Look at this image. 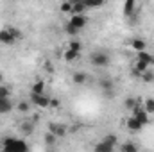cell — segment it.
<instances>
[{
  "label": "cell",
  "mask_w": 154,
  "mask_h": 152,
  "mask_svg": "<svg viewBox=\"0 0 154 152\" xmlns=\"http://www.w3.org/2000/svg\"><path fill=\"white\" fill-rule=\"evenodd\" d=\"M129 45H131V48L136 50V52H143V50H145V41L142 38H133L129 41Z\"/></svg>",
  "instance_id": "cell-14"
},
{
  "label": "cell",
  "mask_w": 154,
  "mask_h": 152,
  "mask_svg": "<svg viewBox=\"0 0 154 152\" xmlns=\"http://www.w3.org/2000/svg\"><path fill=\"white\" fill-rule=\"evenodd\" d=\"M0 99H11V88L0 84Z\"/></svg>",
  "instance_id": "cell-25"
},
{
  "label": "cell",
  "mask_w": 154,
  "mask_h": 152,
  "mask_svg": "<svg viewBox=\"0 0 154 152\" xmlns=\"http://www.w3.org/2000/svg\"><path fill=\"white\" fill-rule=\"evenodd\" d=\"M2 82H4V75H2V74H0V84H2Z\"/></svg>",
  "instance_id": "cell-33"
},
{
  "label": "cell",
  "mask_w": 154,
  "mask_h": 152,
  "mask_svg": "<svg viewBox=\"0 0 154 152\" xmlns=\"http://www.w3.org/2000/svg\"><path fill=\"white\" fill-rule=\"evenodd\" d=\"M2 152H29V145L22 138L7 136L2 140Z\"/></svg>",
  "instance_id": "cell-1"
},
{
  "label": "cell",
  "mask_w": 154,
  "mask_h": 152,
  "mask_svg": "<svg viewBox=\"0 0 154 152\" xmlns=\"http://www.w3.org/2000/svg\"><path fill=\"white\" fill-rule=\"evenodd\" d=\"M63 57H65V61H66V63H74V61H79V57H81V52H75V50H70V48H66V50L63 52Z\"/></svg>",
  "instance_id": "cell-13"
},
{
  "label": "cell",
  "mask_w": 154,
  "mask_h": 152,
  "mask_svg": "<svg viewBox=\"0 0 154 152\" xmlns=\"http://www.w3.org/2000/svg\"><path fill=\"white\" fill-rule=\"evenodd\" d=\"M134 11H136V2H134V0H127V2L124 4V13H125V16L133 20Z\"/></svg>",
  "instance_id": "cell-11"
},
{
  "label": "cell",
  "mask_w": 154,
  "mask_h": 152,
  "mask_svg": "<svg viewBox=\"0 0 154 152\" xmlns=\"http://www.w3.org/2000/svg\"><path fill=\"white\" fill-rule=\"evenodd\" d=\"M86 25H88V18L84 14H72L68 23L65 25V32L70 34V36H77Z\"/></svg>",
  "instance_id": "cell-2"
},
{
  "label": "cell",
  "mask_w": 154,
  "mask_h": 152,
  "mask_svg": "<svg viewBox=\"0 0 154 152\" xmlns=\"http://www.w3.org/2000/svg\"><path fill=\"white\" fill-rule=\"evenodd\" d=\"M93 152H115V149H113V147H109L108 143H104V141L100 140V141H97V143H95Z\"/></svg>",
  "instance_id": "cell-17"
},
{
  "label": "cell",
  "mask_w": 154,
  "mask_h": 152,
  "mask_svg": "<svg viewBox=\"0 0 154 152\" xmlns=\"http://www.w3.org/2000/svg\"><path fill=\"white\" fill-rule=\"evenodd\" d=\"M68 48H70V50H75V52H81V50H82V43H81L79 39H70V41H68Z\"/></svg>",
  "instance_id": "cell-23"
},
{
  "label": "cell",
  "mask_w": 154,
  "mask_h": 152,
  "mask_svg": "<svg viewBox=\"0 0 154 152\" xmlns=\"http://www.w3.org/2000/svg\"><path fill=\"white\" fill-rule=\"evenodd\" d=\"M102 141H104V143H108L109 147H113V149H115L116 143H118V136H116V134H106V136L102 138Z\"/></svg>",
  "instance_id": "cell-21"
},
{
  "label": "cell",
  "mask_w": 154,
  "mask_h": 152,
  "mask_svg": "<svg viewBox=\"0 0 154 152\" xmlns=\"http://www.w3.org/2000/svg\"><path fill=\"white\" fill-rule=\"evenodd\" d=\"M147 70H151L149 65H145V63H142V61H134V65H133V75L142 77V74H145Z\"/></svg>",
  "instance_id": "cell-9"
},
{
  "label": "cell",
  "mask_w": 154,
  "mask_h": 152,
  "mask_svg": "<svg viewBox=\"0 0 154 152\" xmlns=\"http://www.w3.org/2000/svg\"><path fill=\"white\" fill-rule=\"evenodd\" d=\"M90 61H91V65H93V66H97V68H106V66H109L111 57H109V54H108V52L99 50V52H93V54H91Z\"/></svg>",
  "instance_id": "cell-4"
},
{
  "label": "cell",
  "mask_w": 154,
  "mask_h": 152,
  "mask_svg": "<svg viewBox=\"0 0 154 152\" xmlns=\"http://www.w3.org/2000/svg\"><path fill=\"white\" fill-rule=\"evenodd\" d=\"M86 4L84 2H72V14H84L86 13ZM70 14V16H72Z\"/></svg>",
  "instance_id": "cell-16"
},
{
  "label": "cell",
  "mask_w": 154,
  "mask_h": 152,
  "mask_svg": "<svg viewBox=\"0 0 154 152\" xmlns=\"http://www.w3.org/2000/svg\"><path fill=\"white\" fill-rule=\"evenodd\" d=\"M43 140H45V143H47V145H54L57 138H56L52 132H45V138H43Z\"/></svg>",
  "instance_id": "cell-28"
},
{
  "label": "cell",
  "mask_w": 154,
  "mask_h": 152,
  "mask_svg": "<svg viewBox=\"0 0 154 152\" xmlns=\"http://www.w3.org/2000/svg\"><path fill=\"white\" fill-rule=\"evenodd\" d=\"M20 129H22L25 134H31V132H32V129H34V122H23V123L20 125Z\"/></svg>",
  "instance_id": "cell-24"
},
{
  "label": "cell",
  "mask_w": 154,
  "mask_h": 152,
  "mask_svg": "<svg viewBox=\"0 0 154 152\" xmlns=\"http://www.w3.org/2000/svg\"><path fill=\"white\" fill-rule=\"evenodd\" d=\"M50 106L52 108H59V100L57 99H50Z\"/></svg>",
  "instance_id": "cell-31"
},
{
  "label": "cell",
  "mask_w": 154,
  "mask_h": 152,
  "mask_svg": "<svg viewBox=\"0 0 154 152\" xmlns=\"http://www.w3.org/2000/svg\"><path fill=\"white\" fill-rule=\"evenodd\" d=\"M31 93H34V95H41V93H45V81H34L32 82V86H31Z\"/></svg>",
  "instance_id": "cell-15"
},
{
  "label": "cell",
  "mask_w": 154,
  "mask_h": 152,
  "mask_svg": "<svg viewBox=\"0 0 154 152\" xmlns=\"http://www.w3.org/2000/svg\"><path fill=\"white\" fill-rule=\"evenodd\" d=\"M31 102H32L34 106L41 108V109L50 108V97H48L47 93H41V95H34V93H31Z\"/></svg>",
  "instance_id": "cell-6"
},
{
  "label": "cell",
  "mask_w": 154,
  "mask_h": 152,
  "mask_svg": "<svg viewBox=\"0 0 154 152\" xmlns=\"http://www.w3.org/2000/svg\"><path fill=\"white\" fill-rule=\"evenodd\" d=\"M136 61H142V63H145V65H154V56L152 54H149L147 50H143V52H138V56H136Z\"/></svg>",
  "instance_id": "cell-10"
},
{
  "label": "cell",
  "mask_w": 154,
  "mask_h": 152,
  "mask_svg": "<svg viewBox=\"0 0 154 152\" xmlns=\"http://www.w3.org/2000/svg\"><path fill=\"white\" fill-rule=\"evenodd\" d=\"M45 68H47V70H48V72H52V70H54V66H52V65H50V63H48V61H47V63H45Z\"/></svg>",
  "instance_id": "cell-32"
},
{
  "label": "cell",
  "mask_w": 154,
  "mask_h": 152,
  "mask_svg": "<svg viewBox=\"0 0 154 152\" xmlns=\"http://www.w3.org/2000/svg\"><path fill=\"white\" fill-rule=\"evenodd\" d=\"M143 109L147 111L149 116L154 114V99H152V97H149V99H145V100H143Z\"/></svg>",
  "instance_id": "cell-20"
},
{
  "label": "cell",
  "mask_w": 154,
  "mask_h": 152,
  "mask_svg": "<svg viewBox=\"0 0 154 152\" xmlns=\"http://www.w3.org/2000/svg\"><path fill=\"white\" fill-rule=\"evenodd\" d=\"M100 88H102L104 91H106V90H111V88H113V81H111V79H102V81H100Z\"/></svg>",
  "instance_id": "cell-27"
},
{
  "label": "cell",
  "mask_w": 154,
  "mask_h": 152,
  "mask_svg": "<svg viewBox=\"0 0 154 152\" xmlns=\"http://www.w3.org/2000/svg\"><path fill=\"white\" fill-rule=\"evenodd\" d=\"M131 116H133L134 120H138L143 127H145V125H149V122H151V116L147 114V111L143 109V106H142V104H140V106H136V108L131 111Z\"/></svg>",
  "instance_id": "cell-5"
},
{
  "label": "cell",
  "mask_w": 154,
  "mask_h": 152,
  "mask_svg": "<svg viewBox=\"0 0 154 152\" xmlns=\"http://www.w3.org/2000/svg\"><path fill=\"white\" fill-rule=\"evenodd\" d=\"M13 111V100L11 99H0V114H7Z\"/></svg>",
  "instance_id": "cell-12"
},
{
  "label": "cell",
  "mask_w": 154,
  "mask_h": 152,
  "mask_svg": "<svg viewBox=\"0 0 154 152\" xmlns=\"http://www.w3.org/2000/svg\"><path fill=\"white\" fill-rule=\"evenodd\" d=\"M20 38H22V32L16 27H13V25H5V27L0 29V45L11 47V45H14Z\"/></svg>",
  "instance_id": "cell-3"
},
{
  "label": "cell",
  "mask_w": 154,
  "mask_h": 152,
  "mask_svg": "<svg viewBox=\"0 0 154 152\" xmlns=\"http://www.w3.org/2000/svg\"><path fill=\"white\" fill-rule=\"evenodd\" d=\"M18 111H20V113H27V111H29V102H25V100L20 102V104H18Z\"/></svg>",
  "instance_id": "cell-30"
},
{
  "label": "cell",
  "mask_w": 154,
  "mask_h": 152,
  "mask_svg": "<svg viewBox=\"0 0 154 152\" xmlns=\"http://www.w3.org/2000/svg\"><path fill=\"white\" fill-rule=\"evenodd\" d=\"M143 82H154V72L152 70H147L145 74H142V77H140Z\"/></svg>",
  "instance_id": "cell-26"
},
{
  "label": "cell",
  "mask_w": 154,
  "mask_h": 152,
  "mask_svg": "<svg viewBox=\"0 0 154 152\" xmlns=\"http://www.w3.org/2000/svg\"><path fill=\"white\" fill-rule=\"evenodd\" d=\"M124 106H125L129 111H133L136 106H140V100H138V99H133V97H127V99H125V102H124Z\"/></svg>",
  "instance_id": "cell-22"
},
{
  "label": "cell",
  "mask_w": 154,
  "mask_h": 152,
  "mask_svg": "<svg viewBox=\"0 0 154 152\" xmlns=\"http://www.w3.org/2000/svg\"><path fill=\"white\" fill-rule=\"evenodd\" d=\"M125 127H127V131H129V132H140V131L143 129V125H142L138 120H134L133 116H129V118H127Z\"/></svg>",
  "instance_id": "cell-8"
},
{
  "label": "cell",
  "mask_w": 154,
  "mask_h": 152,
  "mask_svg": "<svg viewBox=\"0 0 154 152\" xmlns=\"http://www.w3.org/2000/svg\"><path fill=\"white\" fill-rule=\"evenodd\" d=\"M120 152H140V150H138V147L133 141H124L120 145Z\"/></svg>",
  "instance_id": "cell-19"
},
{
  "label": "cell",
  "mask_w": 154,
  "mask_h": 152,
  "mask_svg": "<svg viewBox=\"0 0 154 152\" xmlns=\"http://www.w3.org/2000/svg\"><path fill=\"white\" fill-rule=\"evenodd\" d=\"M72 81L75 82L77 86H81V84H84V82L88 81V75H86L84 72H75V74L72 75Z\"/></svg>",
  "instance_id": "cell-18"
},
{
  "label": "cell",
  "mask_w": 154,
  "mask_h": 152,
  "mask_svg": "<svg viewBox=\"0 0 154 152\" xmlns=\"http://www.w3.org/2000/svg\"><path fill=\"white\" fill-rule=\"evenodd\" d=\"M48 132H52L56 138H63V136H66V125H63V123H59V122H50L48 123Z\"/></svg>",
  "instance_id": "cell-7"
},
{
  "label": "cell",
  "mask_w": 154,
  "mask_h": 152,
  "mask_svg": "<svg viewBox=\"0 0 154 152\" xmlns=\"http://www.w3.org/2000/svg\"><path fill=\"white\" fill-rule=\"evenodd\" d=\"M61 11L72 14V2H63V4H61Z\"/></svg>",
  "instance_id": "cell-29"
}]
</instances>
